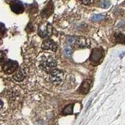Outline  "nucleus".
Here are the masks:
<instances>
[{
	"label": "nucleus",
	"mask_w": 125,
	"mask_h": 125,
	"mask_svg": "<svg viewBox=\"0 0 125 125\" xmlns=\"http://www.w3.org/2000/svg\"><path fill=\"white\" fill-rule=\"evenodd\" d=\"M39 66L43 71L47 72V73H51L52 71H54L56 69L57 62L52 57H44L40 60Z\"/></svg>",
	"instance_id": "f257e3e1"
},
{
	"label": "nucleus",
	"mask_w": 125,
	"mask_h": 125,
	"mask_svg": "<svg viewBox=\"0 0 125 125\" xmlns=\"http://www.w3.org/2000/svg\"><path fill=\"white\" fill-rule=\"evenodd\" d=\"M64 78V72L61 71L59 69H55L54 71H52L49 76V81L53 85H58L62 82Z\"/></svg>",
	"instance_id": "f03ea898"
},
{
	"label": "nucleus",
	"mask_w": 125,
	"mask_h": 125,
	"mask_svg": "<svg viewBox=\"0 0 125 125\" xmlns=\"http://www.w3.org/2000/svg\"><path fill=\"white\" fill-rule=\"evenodd\" d=\"M18 68V63L16 61L13 60H8L6 62H4L3 65H2V69L5 73L7 74H11L13 72Z\"/></svg>",
	"instance_id": "7ed1b4c3"
},
{
	"label": "nucleus",
	"mask_w": 125,
	"mask_h": 125,
	"mask_svg": "<svg viewBox=\"0 0 125 125\" xmlns=\"http://www.w3.org/2000/svg\"><path fill=\"white\" fill-rule=\"evenodd\" d=\"M103 57V51L99 48H94L90 55V61L93 65H97Z\"/></svg>",
	"instance_id": "20e7f679"
},
{
	"label": "nucleus",
	"mask_w": 125,
	"mask_h": 125,
	"mask_svg": "<svg viewBox=\"0 0 125 125\" xmlns=\"http://www.w3.org/2000/svg\"><path fill=\"white\" fill-rule=\"evenodd\" d=\"M42 48L45 49V50H53V51H55L56 48H57V45H56V43L54 42L53 40L47 39L42 43Z\"/></svg>",
	"instance_id": "39448f33"
},
{
	"label": "nucleus",
	"mask_w": 125,
	"mask_h": 125,
	"mask_svg": "<svg viewBox=\"0 0 125 125\" xmlns=\"http://www.w3.org/2000/svg\"><path fill=\"white\" fill-rule=\"evenodd\" d=\"M90 87H91V81L90 80H85L84 82L81 84L78 92L81 93V94H87L90 90Z\"/></svg>",
	"instance_id": "423d86ee"
},
{
	"label": "nucleus",
	"mask_w": 125,
	"mask_h": 125,
	"mask_svg": "<svg viewBox=\"0 0 125 125\" xmlns=\"http://www.w3.org/2000/svg\"><path fill=\"white\" fill-rule=\"evenodd\" d=\"M23 4L20 2V1H13L12 3H11V10L14 12V13H17V14H19V13H21L22 11H23Z\"/></svg>",
	"instance_id": "0eeeda50"
},
{
	"label": "nucleus",
	"mask_w": 125,
	"mask_h": 125,
	"mask_svg": "<svg viewBox=\"0 0 125 125\" xmlns=\"http://www.w3.org/2000/svg\"><path fill=\"white\" fill-rule=\"evenodd\" d=\"M24 78H25V73H24V71L22 69H19L16 73L13 75V79L15 81H18V82L22 81Z\"/></svg>",
	"instance_id": "6e6552de"
},
{
	"label": "nucleus",
	"mask_w": 125,
	"mask_h": 125,
	"mask_svg": "<svg viewBox=\"0 0 125 125\" xmlns=\"http://www.w3.org/2000/svg\"><path fill=\"white\" fill-rule=\"evenodd\" d=\"M51 25L50 24H47L46 25V29H39V34L40 36H42V37H48L50 34H51Z\"/></svg>",
	"instance_id": "1a4fd4ad"
},
{
	"label": "nucleus",
	"mask_w": 125,
	"mask_h": 125,
	"mask_svg": "<svg viewBox=\"0 0 125 125\" xmlns=\"http://www.w3.org/2000/svg\"><path fill=\"white\" fill-rule=\"evenodd\" d=\"M52 11H53V6H52V2H50V3H48L47 7L42 11V15L44 17H48L49 15H51Z\"/></svg>",
	"instance_id": "9d476101"
},
{
	"label": "nucleus",
	"mask_w": 125,
	"mask_h": 125,
	"mask_svg": "<svg viewBox=\"0 0 125 125\" xmlns=\"http://www.w3.org/2000/svg\"><path fill=\"white\" fill-rule=\"evenodd\" d=\"M72 112H73V104H68L62 110V114L63 115H69V114H72Z\"/></svg>",
	"instance_id": "9b49d317"
},
{
	"label": "nucleus",
	"mask_w": 125,
	"mask_h": 125,
	"mask_svg": "<svg viewBox=\"0 0 125 125\" xmlns=\"http://www.w3.org/2000/svg\"><path fill=\"white\" fill-rule=\"evenodd\" d=\"M115 40H116V42L118 43H124L125 42V37L122 33H117L115 35Z\"/></svg>",
	"instance_id": "f8f14e48"
},
{
	"label": "nucleus",
	"mask_w": 125,
	"mask_h": 125,
	"mask_svg": "<svg viewBox=\"0 0 125 125\" xmlns=\"http://www.w3.org/2000/svg\"><path fill=\"white\" fill-rule=\"evenodd\" d=\"M63 51H64V54H65L66 57H70L72 55V47L69 46V45L65 46L64 49H63Z\"/></svg>",
	"instance_id": "ddd939ff"
},
{
	"label": "nucleus",
	"mask_w": 125,
	"mask_h": 125,
	"mask_svg": "<svg viewBox=\"0 0 125 125\" xmlns=\"http://www.w3.org/2000/svg\"><path fill=\"white\" fill-rule=\"evenodd\" d=\"M105 18L104 15H100V14H96V15H93L92 16V21H95V22H98V21H101Z\"/></svg>",
	"instance_id": "4468645a"
},
{
	"label": "nucleus",
	"mask_w": 125,
	"mask_h": 125,
	"mask_svg": "<svg viewBox=\"0 0 125 125\" xmlns=\"http://www.w3.org/2000/svg\"><path fill=\"white\" fill-rule=\"evenodd\" d=\"M100 5H101L102 8H108L110 6V1L109 0H101Z\"/></svg>",
	"instance_id": "2eb2a0df"
},
{
	"label": "nucleus",
	"mask_w": 125,
	"mask_h": 125,
	"mask_svg": "<svg viewBox=\"0 0 125 125\" xmlns=\"http://www.w3.org/2000/svg\"><path fill=\"white\" fill-rule=\"evenodd\" d=\"M83 4H90L92 2V0H80Z\"/></svg>",
	"instance_id": "dca6fc26"
},
{
	"label": "nucleus",
	"mask_w": 125,
	"mask_h": 125,
	"mask_svg": "<svg viewBox=\"0 0 125 125\" xmlns=\"http://www.w3.org/2000/svg\"><path fill=\"white\" fill-rule=\"evenodd\" d=\"M1 31H3V32L5 31V28H4V24L3 23H1Z\"/></svg>",
	"instance_id": "f3484780"
}]
</instances>
